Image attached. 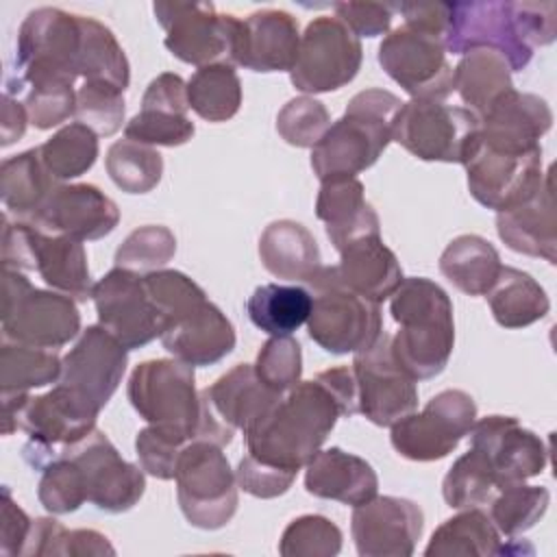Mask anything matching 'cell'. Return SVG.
Masks as SVG:
<instances>
[{"label":"cell","instance_id":"cell-8","mask_svg":"<svg viewBox=\"0 0 557 557\" xmlns=\"http://www.w3.org/2000/svg\"><path fill=\"white\" fill-rule=\"evenodd\" d=\"M81 331L76 300L61 294L37 289L13 268L2 270V335L39 348L57 350Z\"/></svg>","mask_w":557,"mask_h":557},{"label":"cell","instance_id":"cell-52","mask_svg":"<svg viewBox=\"0 0 557 557\" xmlns=\"http://www.w3.org/2000/svg\"><path fill=\"white\" fill-rule=\"evenodd\" d=\"M331 126V115L326 107L311 98H292L276 115L278 135L296 148H313Z\"/></svg>","mask_w":557,"mask_h":557},{"label":"cell","instance_id":"cell-50","mask_svg":"<svg viewBox=\"0 0 557 557\" xmlns=\"http://www.w3.org/2000/svg\"><path fill=\"white\" fill-rule=\"evenodd\" d=\"M39 503L57 516L76 511L87 500V485L81 468L65 455H59L41 470L37 485Z\"/></svg>","mask_w":557,"mask_h":557},{"label":"cell","instance_id":"cell-14","mask_svg":"<svg viewBox=\"0 0 557 557\" xmlns=\"http://www.w3.org/2000/svg\"><path fill=\"white\" fill-rule=\"evenodd\" d=\"M100 409L67 385H57L41 396H30L17 413V429L28 433L22 448L26 463L44 470L52 463L61 448L83 440L96 429Z\"/></svg>","mask_w":557,"mask_h":557},{"label":"cell","instance_id":"cell-33","mask_svg":"<svg viewBox=\"0 0 557 557\" xmlns=\"http://www.w3.org/2000/svg\"><path fill=\"white\" fill-rule=\"evenodd\" d=\"M259 259L276 278L309 283L322 268L315 237L294 220H276L259 237Z\"/></svg>","mask_w":557,"mask_h":557},{"label":"cell","instance_id":"cell-61","mask_svg":"<svg viewBox=\"0 0 557 557\" xmlns=\"http://www.w3.org/2000/svg\"><path fill=\"white\" fill-rule=\"evenodd\" d=\"M67 533L70 531L54 518H37L33 520L22 555H67Z\"/></svg>","mask_w":557,"mask_h":557},{"label":"cell","instance_id":"cell-31","mask_svg":"<svg viewBox=\"0 0 557 557\" xmlns=\"http://www.w3.org/2000/svg\"><path fill=\"white\" fill-rule=\"evenodd\" d=\"M333 272L346 289L372 302L387 300L405 281L396 255L383 244L381 235L361 237L342 248Z\"/></svg>","mask_w":557,"mask_h":557},{"label":"cell","instance_id":"cell-40","mask_svg":"<svg viewBox=\"0 0 557 557\" xmlns=\"http://www.w3.org/2000/svg\"><path fill=\"white\" fill-rule=\"evenodd\" d=\"M81 30L78 76L91 83H109L124 91L131 83V65L111 28L94 17L81 15Z\"/></svg>","mask_w":557,"mask_h":557},{"label":"cell","instance_id":"cell-59","mask_svg":"<svg viewBox=\"0 0 557 557\" xmlns=\"http://www.w3.org/2000/svg\"><path fill=\"white\" fill-rule=\"evenodd\" d=\"M33 520L26 511L13 500L11 490L2 487V527H0V553L7 557L22 555Z\"/></svg>","mask_w":557,"mask_h":557},{"label":"cell","instance_id":"cell-62","mask_svg":"<svg viewBox=\"0 0 557 557\" xmlns=\"http://www.w3.org/2000/svg\"><path fill=\"white\" fill-rule=\"evenodd\" d=\"M318 379L333 392V396L339 400L344 418H350L359 413V389L352 374V368H331L318 374Z\"/></svg>","mask_w":557,"mask_h":557},{"label":"cell","instance_id":"cell-58","mask_svg":"<svg viewBox=\"0 0 557 557\" xmlns=\"http://www.w3.org/2000/svg\"><path fill=\"white\" fill-rule=\"evenodd\" d=\"M141 109H157L176 115H187L189 100H187V83L174 74L163 72L152 78L141 96Z\"/></svg>","mask_w":557,"mask_h":557},{"label":"cell","instance_id":"cell-22","mask_svg":"<svg viewBox=\"0 0 557 557\" xmlns=\"http://www.w3.org/2000/svg\"><path fill=\"white\" fill-rule=\"evenodd\" d=\"M424 513L398 496H374L352 509L350 531L361 557H409L422 537Z\"/></svg>","mask_w":557,"mask_h":557},{"label":"cell","instance_id":"cell-63","mask_svg":"<svg viewBox=\"0 0 557 557\" xmlns=\"http://www.w3.org/2000/svg\"><path fill=\"white\" fill-rule=\"evenodd\" d=\"M28 124L26 107L20 104L13 96L2 94V111H0V146L7 148L17 141Z\"/></svg>","mask_w":557,"mask_h":557},{"label":"cell","instance_id":"cell-13","mask_svg":"<svg viewBox=\"0 0 557 557\" xmlns=\"http://www.w3.org/2000/svg\"><path fill=\"white\" fill-rule=\"evenodd\" d=\"M446 52L468 54L472 50L498 52L511 72H520L533 59L518 2H448L444 35Z\"/></svg>","mask_w":557,"mask_h":557},{"label":"cell","instance_id":"cell-10","mask_svg":"<svg viewBox=\"0 0 557 557\" xmlns=\"http://www.w3.org/2000/svg\"><path fill=\"white\" fill-rule=\"evenodd\" d=\"M479 131L481 120L466 107L411 98L394 117L392 141L420 161L463 165L476 146Z\"/></svg>","mask_w":557,"mask_h":557},{"label":"cell","instance_id":"cell-41","mask_svg":"<svg viewBox=\"0 0 557 557\" xmlns=\"http://www.w3.org/2000/svg\"><path fill=\"white\" fill-rule=\"evenodd\" d=\"M189 109L207 122L231 120L242 104V81L233 65L198 67L187 81Z\"/></svg>","mask_w":557,"mask_h":557},{"label":"cell","instance_id":"cell-17","mask_svg":"<svg viewBox=\"0 0 557 557\" xmlns=\"http://www.w3.org/2000/svg\"><path fill=\"white\" fill-rule=\"evenodd\" d=\"M91 300L100 326L126 350L141 348L163 333L165 324L146 289L144 274L115 265L94 283Z\"/></svg>","mask_w":557,"mask_h":557},{"label":"cell","instance_id":"cell-46","mask_svg":"<svg viewBox=\"0 0 557 557\" xmlns=\"http://www.w3.org/2000/svg\"><path fill=\"white\" fill-rule=\"evenodd\" d=\"M548 503L550 494L546 487L524 485V481L511 483L505 485L490 503V518L498 533L516 537L533 529L542 520V516L548 509Z\"/></svg>","mask_w":557,"mask_h":557},{"label":"cell","instance_id":"cell-28","mask_svg":"<svg viewBox=\"0 0 557 557\" xmlns=\"http://www.w3.org/2000/svg\"><path fill=\"white\" fill-rule=\"evenodd\" d=\"M496 231L507 248L520 255L540 257L548 263L557 261V222L550 170L544 172L540 189L527 202L498 211Z\"/></svg>","mask_w":557,"mask_h":557},{"label":"cell","instance_id":"cell-29","mask_svg":"<svg viewBox=\"0 0 557 557\" xmlns=\"http://www.w3.org/2000/svg\"><path fill=\"white\" fill-rule=\"evenodd\" d=\"M315 215L324 222L326 237L337 250L361 237L381 235L379 215L366 200L363 185L357 176L322 181L315 198Z\"/></svg>","mask_w":557,"mask_h":557},{"label":"cell","instance_id":"cell-37","mask_svg":"<svg viewBox=\"0 0 557 557\" xmlns=\"http://www.w3.org/2000/svg\"><path fill=\"white\" fill-rule=\"evenodd\" d=\"M426 557H487L503 555V540L492 518L481 509H461V513L444 520L424 548Z\"/></svg>","mask_w":557,"mask_h":557},{"label":"cell","instance_id":"cell-60","mask_svg":"<svg viewBox=\"0 0 557 557\" xmlns=\"http://www.w3.org/2000/svg\"><path fill=\"white\" fill-rule=\"evenodd\" d=\"M520 22L529 44L548 46L557 37V7L555 2H518Z\"/></svg>","mask_w":557,"mask_h":557},{"label":"cell","instance_id":"cell-16","mask_svg":"<svg viewBox=\"0 0 557 557\" xmlns=\"http://www.w3.org/2000/svg\"><path fill=\"white\" fill-rule=\"evenodd\" d=\"M476 420V405L463 389L435 394L420 413L394 422L389 440L394 450L411 461H435L448 457L470 433Z\"/></svg>","mask_w":557,"mask_h":557},{"label":"cell","instance_id":"cell-2","mask_svg":"<svg viewBox=\"0 0 557 557\" xmlns=\"http://www.w3.org/2000/svg\"><path fill=\"white\" fill-rule=\"evenodd\" d=\"M389 313L400 326L389 337L394 361L413 381L444 372L455 348L453 302L431 278H405L389 296Z\"/></svg>","mask_w":557,"mask_h":557},{"label":"cell","instance_id":"cell-24","mask_svg":"<svg viewBox=\"0 0 557 557\" xmlns=\"http://www.w3.org/2000/svg\"><path fill=\"white\" fill-rule=\"evenodd\" d=\"M28 222L52 235L94 242L102 239L117 226L120 209L96 185H57L44 207Z\"/></svg>","mask_w":557,"mask_h":557},{"label":"cell","instance_id":"cell-12","mask_svg":"<svg viewBox=\"0 0 557 557\" xmlns=\"http://www.w3.org/2000/svg\"><path fill=\"white\" fill-rule=\"evenodd\" d=\"M154 17L165 30V48L183 63L205 67L237 65L242 20L218 13L211 2H154Z\"/></svg>","mask_w":557,"mask_h":557},{"label":"cell","instance_id":"cell-26","mask_svg":"<svg viewBox=\"0 0 557 557\" xmlns=\"http://www.w3.org/2000/svg\"><path fill=\"white\" fill-rule=\"evenodd\" d=\"M481 120L479 141L500 152H531L553 124V111L544 98L509 89Z\"/></svg>","mask_w":557,"mask_h":557},{"label":"cell","instance_id":"cell-21","mask_svg":"<svg viewBox=\"0 0 557 557\" xmlns=\"http://www.w3.org/2000/svg\"><path fill=\"white\" fill-rule=\"evenodd\" d=\"M470 448L476 450L500 485L537 476L548 463V446L513 416H485L470 429Z\"/></svg>","mask_w":557,"mask_h":557},{"label":"cell","instance_id":"cell-44","mask_svg":"<svg viewBox=\"0 0 557 557\" xmlns=\"http://www.w3.org/2000/svg\"><path fill=\"white\" fill-rule=\"evenodd\" d=\"M104 168L122 191L148 194L161 181L163 159L152 146L137 144L133 139H120L109 146Z\"/></svg>","mask_w":557,"mask_h":557},{"label":"cell","instance_id":"cell-35","mask_svg":"<svg viewBox=\"0 0 557 557\" xmlns=\"http://www.w3.org/2000/svg\"><path fill=\"white\" fill-rule=\"evenodd\" d=\"M500 268L496 248L481 235L455 237L440 257V272L468 296H485Z\"/></svg>","mask_w":557,"mask_h":557},{"label":"cell","instance_id":"cell-30","mask_svg":"<svg viewBox=\"0 0 557 557\" xmlns=\"http://www.w3.org/2000/svg\"><path fill=\"white\" fill-rule=\"evenodd\" d=\"M305 487L309 494L357 507L379 492L374 468L352 453L337 446L318 450L305 466Z\"/></svg>","mask_w":557,"mask_h":557},{"label":"cell","instance_id":"cell-19","mask_svg":"<svg viewBox=\"0 0 557 557\" xmlns=\"http://www.w3.org/2000/svg\"><path fill=\"white\" fill-rule=\"evenodd\" d=\"M463 165L470 196L496 213L527 202L544 181L542 148L516 154L492 150L476 139Z\"/></svg>","mask_w":557,"mask_h":557},{"label":"cell","instance_id":"cell-39","mask_svg":"<svg viewBox=\"0 0 557 557\" xmlns=\"http://www.w3.org/2000/svg\"><path fill=\"white\" fill-rule=\"evenodd\" d=\"M311 307L313 296L305 287L281 283L259 285L246 302L250 322L268 335H292L307 324Z\"/></svg>","mask_w":557,"mask_h":557},{"label":"cell","instance_id":"cell-53","mask_svg":"<svg viewBox=\"0 0 557 557\" xmlns=\"http://www.w3.org/2000/svg\"><path fill=\"white\" fill-rule=\"evenodd\" d=\"M194 122L187 115H176L157 109H141L124 124L126 139L146 146H183L194 137Z\"/></svg>","mask_w":557,"mask_h":557},{"label":"cell","instance_id":"cell-5","mask_svg":"<svg viewBox=\"0 0 557 557\" xmlns=\"http://www.w3.org/2000/svg\"><path fill=\"white\" fill-rule=\"evenodd\" d=\"M126 394L148 424L185 444L200 440L202 398L194 366L178 359L144 361L131 372Z\"/></svg>","mask_w":557,"mask_h":557},{"label":"cell","instance_id":"cell-32","mask_svg":"<svg viewBox=\"0 0 557 557\" xmlns=\"http://www.w3.org/2000/svg\"><path fill=\"white\" fill-rule=\"evenodd\" d=\"M205 403L233 429H252L283 398L261 383L250 363H237L213 385L200 389Z\"/></svg>","mask_w":557,"mask_h":557},{"label":"cell","instance_id":"cell-15","mask_svg":"<svg viewBox=\"0 0 557 557\" xmlns=\"http://www.w3.org/2000/svg\"><path fill=\"white\" fill-rule=\"evenodd\" d=\"M361 59L363 48L359 37L342 20L320 15L300 35L289 81L302 94L335 91L357 76Z\"/></svg>","mask_w":557,"mask_h":557},{"label":"cell","instance_id":"cell-55","mask_svg":"<svg viewBox=\"0 0 557 557\" xmlns=\"http://www.w3.org/2000/svg\"><path fill=\"white\" fill-rule=\"evenodd\" d=\"M24 107L28 113V122L39 131H48L74 115L76 91L72 85L30 87Z\"/></svg>","mask_w":557,"mask_h":557},{"label":"cell","instance_id":"cell-49","mask_svg":"<svg viewBox=\"0 0 557 557\" xmlns=\"http://www.w3.org/2000/svg\"><path fill=\"white\" fill-rule=\"evenodd\" d=\"M124 91L109 83L85 81L76 89V111L74 117L89 126L96 135H115L124 124Z\"/></svg>","mask_w":557,"mask_h":557},{"label":"cell","instance_id":"cell-57","mask_svg":"<svg viewBox=\"0 0 557 557\" xmlns=\"http://www.w3.org/2000/svg\"><path fill=\"white\" fill-rule=\"evenodd\" d=\"M335 17L357 37H379L389 30L396 4L392 2H335Z\"/></svg>","mask_w":557,"mask_h":557},{"label":"cell","instance_id":"cell-36","mask_svg":"<svg viewBox=\"0 0 557 557\" xmlns=\"http://www.w3.org/2000/svg\"><path fill=\"white\" fill-rule=\"evenodd\" d=\"M57 181L46 170L39 148L9 157L0 165V196L11 213L30 220L48 200Z\"/></svg>","mask_w":557,"mask_h":557},{"label":"cell","instance_id":"cell-20","mask_svg":"<svg viewBox=\"0 0 557 557\" xmlns=\"http://www.w3.org/2000/svg\"><path fill=\"white\" fill-rule=\"evenodd\" d=\"M389 337L385 331L379 339L355 352L352 374L359 389V413L376 426H392L418 407V387L392 357Z\"/></svg>","mask_w":557,"mask_h":557},{"label":"cell","instance_id":"cell-38","mask_svg":"<svg viewBox=\"0 0 557 557\" xmlns=\"http://www.w3.org/2000/svg\"><path fill=\"white\" fill-rule=\"evenodd\" d=\"M509 89H513L511 70L494 50H472L455 67V91L476 117H483Z\"/></svg>","mask_w":557,"mask_h":557},{"label":"cell","instance_id":"cell-51","mask_svg":"<svg viewBox=\"0 0 557 557\" xmlns=\"http://www.w3.org/2000/svg\"><path fill=\"white\" fill-rule=\"evenodd\" d=\"M255 372L276 394L289 392L302 374V350L292 335H272L259 350Z\"/></svg>","mask_w":557,"mask_h":557},{"label":"cell","instance_id":"cell-18","mask_svg":"<svg viewBox=\"0 0 557 557\" xmlns=\"http://www.w3.org/2000/svg\"><path fill=\"white\" fill-rule=\"evenodd\" d=\"M59 455L70 457L81 468L87 485V500L100 511H128L144 496L146 476L141 466L122 459L111 440L98 429L83 440L63 446Z\"/></svg>","mask_w":557,"mask_h":557},{"label":"cell","instance_id":"cell-47","mask_svg":"<svg viewBox=\"0 0 557 557\" xmlns=\"http://www.w3.org/2000/svg\"><path fill=\"white\" fill-rule=\"evenodd\" d=\"M176 252V237L168 226L146 224L128 233V237L115 250V265L137 272L150 274L163 270Z\"/></svg>","mask_w":557,"mask_h":557},{"label":"cell","instance_id":"cell-4","mask_svg":"<svg viewBox=\"0 0 557 557\" xmlns=\"http://www.w3.org/2000/svg\"><path fill=\"white\" fill-rule=\"evenodd\" d=\"M81 15L41 7L30 11L17 30L13 72L4 94L22 91L24 85H72L78 78Z\"/></svg>","mask_w":557,"mask_h":557},{"label":"cell","instance_id":"cell-7","mask_svg":"<svg viewBox=\"0 0 557 557\" xmlns=\"http://www.w3.org/2000/svg\"><path fill=\"white\" fill-rule=\"evenodd\" d=\"M2 265L13 270H37L54 292L76 302L91 298V276L83 242L67 235H52L28 220L11 222L4 215Z\"/></svg>","mask_w":557,"mask_h":557},{"label":"cell","instance_id":"cell-11","mask_svg":"<svg viewBox=\"0 0 557 557\" xmlns=\"http://www.w3.org/2000/svg\"><path fill=\"white\" fill-rule=\"evenodd\" d=\"M176 498L191 527L215 531L237 511V479L222 446L194 440L176 463Z\"/></svg>","mask_w":557,"mask_h":557},{"label":"cell","instance_id":"cell-1","mask_svg":"<svg viewBox=\"0 0 557 557\" xmlns=\"http://www.w3.org/2000/svg\"><path fill=\"white\" fill-rule=\"evenodd\" d=\"M342 405L315 376L298 381L246 435L248 455L261 463L298 472L322 448Z\"/></svg>","mask_w":557,"mask_h":557},{"label":"cell","instance_id":"cell-34","mask_svg":"<svg viewBox=\"0 0 557 557\" xmlns=\"http://www.w3.org/2000/svg\"><path fill=\"white\" fill-rule=\"evenodd\" d=\"M485 298L494 320L503 329L531 326L533 322L542 320L550 309V300L544 287L531 274L511 265L500 268L498 278L494 281Z\"/></svg>","mask_w":557,"mask_h":557},{"label":"cell","instance_id":"cell-3","mask_svg":"<svg viewBox=\"0 0 557 557\" xmlns=\"http://www.w3.org/2000/svg\"><path fill=\"white\" fill-rule=\"evenodd\" d=\"M400 107L396 94L379 87L355 94L344 115L311 148V168L320 183L357 176L372 168L392 141V126Z\"/></svg>","mask_w":557,"mask_h":557},{"label":"cell","instance_id":"cell-23","mask_svg":"<svg viewBox=\"0 0 557 557\" xmlns=\"http://www.w3.org/2000/svg\"><path fill=\"white\" fill-rule=\"evenodd\" d=\"M128 350L100 324L87 326L61 361V385L76 389L102 409L122 383Z\"/></svg>","mask_w":557,"mask_h":557},{"label":"cell","instance_id":"cell-54","mask_svg":"<svg viewBox=\"0 0 557 557\" xmlns=\"http://www.w3.org/2000/svg\"><path fill=\"white\" fill-rule=\"evenodd\" d=\"M185 446V442L159 431L152 424L141 429L135 437V450L141 470L161 481L176 476V463Z\"/></svg>","mask_w":557,"mask_h":557},{"label":"cell","instance_id":"cell-64","mask_svg":"<svg viewBox=\"0 0 557 557\" xmlns=\"http://www.w3.org/2000/svg\"><path fill=\"white\" fill-rule=\"evenodd\" d=\"M67 555L70 557L115 555V548L102 533L94 529H72L67 533Z\"/></svg>","mask_w":557,"mask_h":557},{"label":"cell","instance_id":"cell-42","mask_svg":"<svg viewBox=\"0 0 557 557\" xmlns=\"http://www.w3.org/2000/svg\"><path fill=\"white\" fill-rule=\"evenodd\" d=\"M61 357L57 350L4 339L0 348L2 392H28L61 379Z\"/></svg>","mask_w":557,"mask_h":557},{"label":"cell","instance_id":"cell-48","mask_svg":"<svg viewBox=\"0 0 557 557\" xmlns=\"http://www.w3.org/2000/svg\"><path fill=\"white\" fill-rule=\"evenodd\" d=\"M342 550L339 527L318 513L292 520L278 542L283 557H333Z\"/></svg>","mask_w":557,"mask_h":557},{"label":"cell","instance_id":"cell-45","mask_svg":"<svg viewBox=\"0 0 557 557\" xmlns=\"http://www.w3.org/2000/svg\"><path fill=\"white\" fill-rule=\"evenodd\" d=\"M503 490L485 459L476 450L461 455L442 481V496L453 509H472L490 505Z\"/></svg>","mask_w":557,"mask_h":557},{"label":"cell","instance_id":"cell-56","mask_svg":"<svg viewBox=\"0 0 557 557\" xmlns=\"http://www.w3.org/2000/svg\"><path fill=\"white\" fill-rule=\"evenodd\" d=\"M296 474L298 472L261 463L250 455H246L235 470L237 485L246 494L257 496V498H276V496L285 494L292 487V483L296 481Z\"/></svg>","mask_w":557,"mask_h":557},{"label":"cell","instance_id":"cell-27","mask_svg":"<svg viewBox=\"0 0 557 557\" xmlns=\"http://www.w3.org/2000/svg\"><path fill=\"white\" fill-rule=\"evenodd\" d=\"M300 46L298 22L281 9H263L242 20L237 65L252 72H292Z\"/></svg>","mask_w":557,"mask_h":557},{"label":"cell","instance_id":"cell-25","mask_svg":"<svg viewBox=\"0 0 557 557\" xmlns=\"http://www.w3.org/2000/svg\"><path fill=\"white\" fill-rule=\"evenodd\" d=\"M161 344L187 366H211L235 348V329L220 307L205 296L165 322Z\"/></svg>","mask_w":557,"mask_h":557},{"label":"cell","instance_id":"cell-9","mask_svg":"<svg viewBox=\"0 0 557 557\" xmlns=\"http://www.w3.org/2000/svg\"><path fill=\"white\" fill-rule=\"evenodd\" d=\"M313 287V307L307 320L309 337L331 355H348L370 348L383 333L379 302H372L346 289L333 272L322 265L309 281Z\"/></svg>","mask_w":557,"mask_h":557},{"label":"cell","instance_id":"cell-43","mask_svg":"<svg viewBox=\"0 0 557 557\" xmlns=\"http://www.w3.org/2000/svg\"><path fill=\"white\" fill-rule=\"evenodd\" d=\"M37 148L52 178L70 181L85 174L96 163L98 135L81 122H70Z\"/></svg>","mask_w":557,"mask_h":557},{"label":"cell","instance_id":"cell-6","mask_svg":"<svg viewBox=\"0 0 557 557\" xmlns=\"http://www.w3.org/2000/svg\"><path fill=\"white\" fill-rule=\"evenodd\" d=\"M444 28L405 17L383 37L379 63L385 74L416 100H446L455 91V70L446 59Z\"/></svg>","mask_w":557,"mask_h":557}]
</instances>
